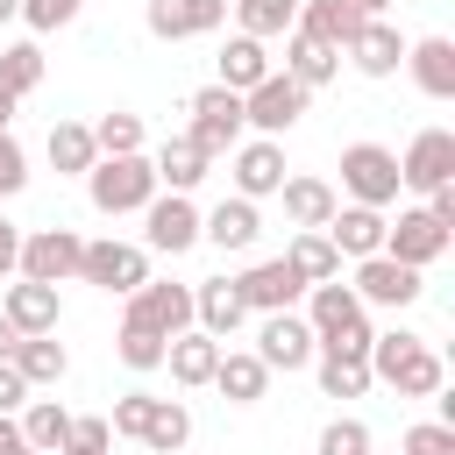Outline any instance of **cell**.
Masks as SVG:
<instances>
[{
  "label": "cell",
  "instance_id": "cell-42",
  "mask_svg": "<svg viewBox=\"0 0 455 455\" xmlns=\"http://www.w3.org/2000/svg\"><path fill=\"white\" fill-rule=\"evenodd\" d=\"M78 14H85V0H21L28 36H57V28H71Z\"/></svg>",
  "mask_w": 455,
  "mask_h": 455
},
{
  "label": "cell",
  "instance_id": "cell-45",
  "mask_svg": "<svg viewBox=\"0 0 455 455\" xmlns=\"http://www.w3.org/2000/svg\"><path fill=\"white\" fill-rule=\"evenodd\" d=\"M28 192V149L14 142V128H0V199Z\"/></svg>",
  "mask_w": 455,
  "mask_h": 455
},
{
  "label": "cell",
  "instance_id": "cell-22",
  "mask_svg": "<svg viewBox=\"0 0 455 455\" xmlns=\"http://www.w3.org/2000/svg\"><path fill=\"white\" fill-rule=\"evenodd\" d=\"M405 71L427 100H455V43L448 36H405Z\"/></svg>",
  "mask_w": 455,
  "mask_h": 455
},
{
  "label": "cell",
  "instance_id": "cell-27",
  "mask_svg": "<svg viewBox=\"0 0 455 455\" xmlns=\"http://www.w3.org/2000/svg\"><path fill=\"white\" fill-rule=\"evenodd\" d=\"M7 363H14L21 377H28V391H57V384L71 377V348H64L57 334H21Z\"/></svg>",
  "mask_w": 455,
  "mask_h": 455
},
{
  "label": "cell",
  "instance_id": "cell-30",
  "mask_svg": "<svg viewBox=\"0 0 455 455\" xmlns=\"http://www.w3.org/2000/svg\"><path fill=\"white\" fill-rule=\"evenodd\" d=\"M213 64H220V78H213V85H228V92H249L256 78H270V71H277V64H270V43H256V36H242V28L220 43V57H213Z\"/></svg>",
  "mask_w": 455,
  "mask_h": 455
},
{
  "label": "cell",
  "instance_id": "cell-2",
  "mask_svg": "<svg viewBox=\"0 0 455 455\" xmlns=\"http://www.w3.org/2000/svg\"><path fill=\"white\" fill-rule=\"evenodd\" d=\"M306 327H313V341L320 348H348V355H370V306L341 284V277H327V284H306Z\"/></svg>",
  "mask_w": 455,
  "mask_h": 455
},
{
  "label": "cell",
  "instance_id": "cell-33",
  "mask_svg": "<svg viewBox=\"0 0 455 455\" xmlns=\"http://www.w3.org/2000/svg\"><path fill=\"white\" fill-rule=\"evenodd\" d=\"M14 427H21V441H28L36 455H64V441H71V405H57V398H28V405L14 412Z\"/></svg>",
  "mask_w": 455,
  "mask_h": 455
},
{
  "label": "cell",
  "instance_id": "cell-29",
  "mask_svg": "<svg viewBox=\"0 0 455 455\" xmlns=\"http://www.w3.org/2000/svg\"><path fill=\"white\" fill-rule=\"evenodd\" d=\"M149 164H156V185H164V192H192V185L213 171V156H206V149H199L185 128H178V135H164Z\"/></svg>",
  "mask_w": 455,
  "mask_h": 455
},
{
  "label": "cell",
  "instance_id": "cell-48",
  "mask_svg": "<svg viewBox=\"0 0 455 455\" xmlns=\"http://www.w3.org/2000/svg\"><path fill=\"white\" fill-rule=\"evenodd\" d=\"M14 263H21V228H14L7 213H0V284L14 277Z\"/></svg>",
  "mask_w": 455,
  "mask_h": 455
},
{
  "label": "cell",
  "instance_id": "cell-49",
  "mask_svg": "<svg viewBox=\"0 0 455 455\" xmlns=\"http://www.w3.org/2000/svg\"><path fill=\"white\" fill-rule=\"evenodd\" d=\"M0 455H36V448L21 441V427H14V412H0Z\"/></svg>",
  "mask_w": 455,
  "mask_h": 455
},
{
  "label": "cell",
  "instance_id": "cell-19",
  "mask_svg": "<svg viewBox=\"0 0 455 455\" xmlns=\"http://www.w3.org/2000/svg\"><path fill=\"white\" fill-rule=\"evenodd\" d=\"M363 78H398L405 71V36H398V21H384V14H370L355 36H348V50H341Z\"/></svg>",
  "mask_w": 455,
  "mask_h": 455
},
{
  "label": "cell",
  "instance_id": "cell-41",
  "mask_svg": "<svg viewBox=\"0 0 455 455\" xmlns=\"http://www.w3.org/2000/svg\"><path fill=\"white\" fill-rule=\"evenodd\" d=\"M370 448H377V434H370L355 412H341V419L320 427V448H313V455H370Z\"/></svg>",
  "mask_w": 455,
  "mask_h": 455
},
{
  "label": "cell",
  "instance_id": "cell-12",
  "mask_svg": "<svg viewBox=\"0 0 455 455\" xmlns=\"http://www.w3.org/2000/svg\"><path fill=\"white\" fill-rule=\"evenodd\" d=\"M78 249H85L78 228H28V235H21V263H14V277L71 284V277H78Z\"/></svg>",
  "mask_w": 455,
  "mask_h": 455
},
{
  "label": "cell",
  "instance_id": "cell-20",
  "mask_svg": "<svg viewBox=\"0 0 455 455\" xmlns=\"http://www.w3.org/2000/svg\"><path fill=\"white\" fill-rule=\"evenodd\" d=\"M256 235H263V213H256V199H242V192H228L213 213H199V242H213L220 256H249Z\"/></svg>",
  "mask_w": 455,
  "mask_h": 455
},
{
  "label": "cell",
  "instance_id": "cell-46",
  "mask_svg": "<svg viewBox=\"0 0 455 455\" xmlns=\"http://www.w3.org/2000/svg\"><path fill=\"white\" fill-rule=\"evenodd\" d=\"M64 448H85V455H107V448H114V427H107V412H85V419L71 412V441H64Z\"/></svg>",
  "mask_w": 455,
  "mask_h": 455
},
{
  "label": "cell",
  "instance_id": "cell-13",
  "mask_svg": "<svg viewBox=\"0 0 455 455\" xmlns=\"http://www.w3.org/2000/svg\"><path fill=\"white\" fill-rule=\"evenodd\" d=\"M121 320L128 327H149V334H185L192 327V284H171V277H149V284H135L128 291V306H121Z\"/></svg>",
  "mask_w": 455,
  "mask_h": 455
},
{
  "label": "cell",
  "instance_id": "cell-4",
  "mask_svg": "<svg viewBox=\"0 0 455 455\" xmlns=\"http://www.w3.org/2000/svg\"><path fill=\"white\" fill-rule=\"evenodd\" d=\"M78 284H100L107 299H128L135 284H149V249H142V242L100 235V242L78 249Z\"/></svg>",
  "mask_w": 455,
  "mask_h": 455
},
{
  "label": "cell",
  "instance_id": "cell-40",
  "mask_svg": "<svg viewBox=\"0 0 455 455\" xmlns=\"http://www.w3.org/2000/svg\"><path fill=\"white\" fill-rule=\"evenodd\" d=\"M114 355H121L135 377H149V370H164V334H149V327H128V320H121V334H114Z\"/></svg>",
  "mask_w": 455,
  "mask_h": 455
},
{
  "label": "cell",
  "instance_id": "cell-6",
  "mask_svg": "<svg viewBox=\"0 0 455 455\" xmlns=\"http://www.w3.org/2000/svg\"><path fill=\"white\" fill-rule=\"evenodd\" d=\"M185 114H192V142L206 149V156H228L242 135H249V121H242V92H228V85H199L192 100H185Z\"/></svg>",
  "mask_w": 455,
  "mask_h": 455
},
{
  "label": "cell",
  "instance_id": "cell-11",
  "mask_svg": "<svg viewBox=\"0 0 455 455\" xmlns=\"http://www.w3.org/2000/svg\"><path fill=\"white\" fill-rule=\"evenodd\" d=\"M142 249H149V256H185V249H199V206H192V192H156V199L142 206Z\"/></svg>",
  "mask_w": 455,
  "mask_h": 455
},
{
  "label": "cell",
  "instance_id": "cell-51",
  "mask_svg": "<svg viewBox=\"0 0 455 455\" xmlns=\"http://www.w3.org/2000/svg\"><path fill=\"white\" fill-rule=\"evenodd\" d=\"M14 107H21V100H14L7 85H0V128H14Z\"/></svg>",
  "mask_w": 455,
  "mask_h": 455
},
{
  "label": "cell",
  "instance_id": "cell-15",
  "mask_svg": "<svg viewBox=\"0 0 455 455\" xmlns=\"http://www.w3.org/2000/svg\"><path fill=\"white\" fill-rule=\"evenodd\" d=\"M313 348H320V341H313V327H306V313H299V306L263 313V327H256V355H263V370H270V377H277V370H284V377H291V370H306V363H313Z\"/></svg>",
  "mask_w": 455,
  "mask_h": 455
},
{
  "label": "cell",
  "instance_id": "cell-32",
  "mask_svg": "<svg viewBox=\"0 0 455 455\" xmlns=\"http://www.w3.org/2000/svg\"><path fill=\"white\" fill-rule=\"evenodd\" d=\"M313 377H320V391L327 398H363L377 377H370V355H348V348H313V363H306Z\"/></svg>",
  "mask_w": 455,
  "mask_h": 455
},
{
  "label": "cell",
  "instance_id": "cell-54",
  "mask_svg": "<svg viewBox=\"0 0 455 455\" xmlns=\"http://www.w3.org/2000/svg\"><path fill=\"white\" fill-rule=\"evenodd\" d=\"M64 455H85V448H64Z\"/></svg>",
  "mask_w": 455,
  "mask_h": 455
},
{
  "label": "cell",
  "instance_id": "cell-47",
  "mask_svg": "<svg viewBox=\"0 0 455 455\" xmlns=\"http://www.w3.org/2000/svg\"><path fill=\"white\" fill-rule=\"evenodd\" d=\"M21 405H28V377L14 363H0V412H21Z\"/></svg>",
  "mask_w": 455,
  "mask_h": 455
},
{
  "label": "cell",
  "instance_id": "cell-50",
  "mask_svg": "<svg viewBox=\"0 0 455 455\" xmlns=\"http://www.w3.org/2000/svg\"><path fill=\"white\" fill-rule=\"evenodd\" d=\"M14 341H21V334H14V320H7V313H0V363H7V355H14Z\"/></svg>",
  "mask_w": 455,
  "mask_h": 455
},
{
  "label": "cell",
  "instance_id": "cell-53",
  "mask_svg": "<svg viewBox=\"0 0 455 455\" xmlns=\"http://www.w3.org/2000/svg\"><path fill=\"white\" fill-rule=\"evenodd\" d=\"M355 7H363V14H384V7H391V0H355Z\"/></svg>",
  "mask_w": 455,
  "mask_h": 455
},
{
  "label": "cell",
  "instance_id": "cell-23",
  "mask_svg": "<svg viewBox=\"0 0 455 455\" xmlns=\"http://www.w3.org/2000/svg\"><path fill=\"white\" fill-rule=\"evenodd\" d=\"M320 235L341 249V263L377 256V249H384V206H355V199H341V206H334V220H327Z\"/></svg>",
  "mask_w": 455,
  "mask_h": 455
},
{
  "label": "cell",
  "instance_id": "cell-38",
  "mask_svg": "<svg viewBox=\"0 0 455 455\" xmlns=\"http://www.w3.org/2000/svg\"><path fill=\"white\" fill-rule=\"evenodd\" d=\"M92 128V149L100 156H135L142 142H149V128H142V114H128V107H114V114H100V121H85Z\"/></svg>",
  "mask_w": 455,
  "mask_h": 455
},
{
  "label": "cell",
  "instance_id": "cell-5",
  "mask_svg": "<svg viewBox=\"0 0 455 455\" xmlns=\"http://www.w3.org/2000/svg\"><path fill=\"white\" fill-rule=\"evenodd\" d=\"M306 85L291 78V71H270V78H256L249 92H242V121L256 128V135H291L299 121H306Z\"/></svg>",
  "mask_w": 455,
  "mask_h": 455
},
{
  "label": "cell",
  "instance_id": "cell-18",
  "mask_svg": "<svg viewBox=\"0 0 455 455\" xmlns=\"http://www.w3.org/2000/svg\"><path fill=\"white\" fill-rule=\"evenodd\" d=\"M0 313L14 320V334H57L64 291H57V284H36V277H7V284H0Z\"/></svg>",
  "mask_w": 455,
  "mask_h": 455
},
{
  "label": "cell",
  "instance_id": "cell-9",
  "mask_svg": "<svg viewBox=\"0 0 455 455\" xmlns=\"http://www.w3.org/2000/svg\"><path fill=\"white\" fill-rule=\"evenodd\" d=\"M363 306H391V313H405V306H419V291H427V270H412V263H398V256H355V284H348Z\"/></svg>",
  "mask_w": 455,
  "mask_h": 455
},
{
  "label": "cell",
  "instance_id": "cell-28",
  "mask_svg": "<svg viewBox=\"0 0 455 455\" xmlns=\"http://www.w3.org/2000/svg\"><path fill=\"white\" fill-rule=\"evenodd\" d=\"M277 43H284V71H291L306 92H320V85H334V78H341V50H334V43L299 36V28H291V36H277Z\"/></svg>",
  "mask_w": 455,
  "mask_h": 455
},
{
  "label": "cell",
  "instance_id": "cell-44",
  "mask_svg": "<svg viewBox=\"0 0 455 455\" xmlns=\"http://www.w3.org/2000/svg\"><path fill=\"white\" fill-rule=\"evenodd\" d=\"M398 455H455V427L448 419H412L405 441H398Z\"/></svg>",
  "mask_w": 455,
  "mask_h": 455
},
{
  "label": "cell",
  "instance_id": "cell-43",
  "mask_svg": "<svg viewBox=\"0 0 455 455\" xmlns=\"http://www.w3.org/2000/svg\"><path fill=\"white\" fill-rule=\"evenodd\" d=\"M149 391H121L114 398V412H107V427H114V441H142V427H149Z\"/></svg>",
  "mask_w": 455,
  "mask_h": 455
},
{
  "label": "cell",
  "instance_id": "cell-31",
  "mask_svg": "<svg viewBox=\"0 0 455 455\" xmlns=\"http://www.w3.org/2000/svg\"><path fill=\"white\" fill-rule=\"evenodd\" d=\"M370 14L355 7V0H299V36H320V43H334V50H348V36L363 28Z\"/></svg>",
  "mask_w": 455,
  "mask_h": 455
},
{
  "label": "cell",
  "instance_id": "cell-7",
  "mask_svg": "<svg viewBox=\"0 0 455 455\" xmlns=\"http://www.w3.org/2000/svg\"><path fill=\"white\" fill-rule=\"evenodd\" d=\"M341 192L355 206H391L398 199V149L384 142H348L341 149Z\"/></svg>",
  "mask_w": 455,
  "mask_h": 455
},
{
  "label": "cell",
  "instance_id": "cell-14",
  "mask_svg": "<svg viewBox=\"0 0 455 455\" xmlns=\"http://www.w3.org/2000/svg\"><path fill=\"white\" fill-rule=\"evenodd\" d=\"M448 178H455V128H419L405 142V156H398V192H419L427 199Z\"/></svg>",
  "mask_w": 455,
  "mask_h": 455
},
{
  "label": "cell",
  "instance_id": "cell-26",
  "mask_svg": "<svg viewBox=\"0 0 455 455\" xmlns=\"http://www.w3.org/2000/svg\"><path fill=\"white\" fill-rule=\"evenodd\" d=\"M213 391H220L228 405H263V398H270V370H263V355H256V348H220V363H213Z\"/></svg>",
  "mask_w": 455,
  "mask_h": 455
},
{
  "label": "cell",
  "instance_id": "cell-34",
  "mask_svg": "<svg viewBox=\"0 0 455 455\" xmlns=\"http://www.w3.org/2000/svg\"><path fill=\"white\" fill-rule=\"evenodd\" d=\"M43 156H50V171H57V178H85V171L100 164V149H92V128H85V121H57V128H50V142H43Z\"/></svg>",
  "mask_w": 455,
  "mask_h": 455
},
{
  "label": "cell",
  "instance_id": "cell-52",
  "mask_svg": "<svg viewBox=\"0 0 455 455\" xmlns=\"http://www.w3.org/2000/svg\"><path fill=\"white\" fill-rule=\"evenodd\" d=\"M7 21H21V0H0V28H7Z\"/></svg>",
  "mask_w": 455,
  "mask_h": 455
},
{
  "label": "cell",
  "instance_id": "cell-17",
  "mask_svg": "<svg viewBox=\"0 0 455 455\" xmlns=\"http://www.w3.org/2000/svg\"><path fill=\"white\" fill-rule=\"evenodd\" d=\"M235 291H242L249 313H284V306L306 299V277H299L284 256H263V263H249V270L235 277Z\"/></svg>",
  "mask_w": 455,
  "mask_h": 455
},
{
  "label": "cell",
  "instance_id": "cell-21",
  "mask_svg": "<svg viewBox=\"0 0 455 455\" xmlns=\"http://www.w3.org/2000/svg\"><path fill=\"white\" fill-rule=\"evenodd\" d=\"M220 348H228V341H213L206 327H185V334H171V341H164V370H171V384H178V391H206V384H213V363H220Z\"/></svg>",
  "mask_w": 455,
  "mask_h": 455
},
{
  "label": "cell",
  "instance_id": "cell-3",
  "mask_svg": "<svg viewBox=\"0 0 455 455\" xmlns=\"http://www.w3.org/2000/svg\"><path fill=\"white\" fill-rule=\"evenodd\" d=\"M156 192H164V185H156V164H149V149H135V156H100V164L85 171V199H92V213H107V220H121V213H142Z\"/></svg>",
  "mask_w": 455,
  "mask_h": 455
},
{
  "label": "cell",
  "instance_id": "cell-39",
  "mask_svg": "<svg viewBox=\"0 0 455 455\" xmlns=\"http://www.w3.org/2000/svg\"><path fill=\"white\" fill-rule=\"evenodd\" d=\"M43 71H50V64H43V43H36V36H28V43H7V50H0V85H7L14 100H28V92L43 85Z\"/></svg>",
  "mask_w": 455,
  "mask_h": 455
},
{
  "label": "cell",
  "instance_id": "cell-37",
  "mask_svg": "<svg viewBox=\"0 0 455 455\" xmlns=\"http://www.w3.org/2000/svg\"><path fill=\"white\" fill-rule=\"evenodd\" d=\"M185 441H192V405L185 398H156L149 405V427H142V448L149 455H178Z\"/></svg>",
  "mask_w": 455,
  "mask_h": 455
},
{
  "label": "cell",
  "instance_id": "cell-10",
  "mask_svg": "<svg viewBox=\"0 0 455 455\" xmlns=\"http://www.w3.org/2000/svg\"><path fill=\"white\" fill-rule=\"evenodd\" d=\"M284 171H291V164H284V142H277V135H242V142L228 149V178H235V192L256 199V206L277 199Z\"/></svg>",
  "mask_w": 455,
  "mask_h": 455
},
{
  "label": "cell",
  "instance_id": "cell-1",
  "mask_svg": "<svg viewBox=\"0 0 455 455\" xmlns=\"http://www.w3.org/2000/svg\"><path fill=\"white\" fill-rule=\"evenodd\" d=\"M370 377L391 384L398 398H441L448 363H441V348H434L427 334H412V327H384V334H370Z\"/></svg>",
  "mask_w": 455,
  "mask_h": 455
},
{
  "label": "cell",
  "instance_id": "cell-16",
  "mask_svg": "<svg viewBox=\"0 0 455 455\" xmlns=\"http://www.w3.org/2000/svg\"><path fill=\"white\" fill-rule=\"evenodd\" d=\"M228 21V0H149L142 7V28L156 43H192V36H213Z\"/></svg>",
  "mask_w": 455,
  "mask_h": 455
},
{
  "label": "cell",
  "instance_id": "cell-35",
  "mask_svg": "<svg viewBox=\"0 0 455 455\" xmlns=\"http://www.w3.org/2000/svg\"><path fill=\"white\" fill-rule=\"evenodd\" d=\"M228 14H235V28H242V36H256V43H277V36H291V21H299V0H228Z\"/></svg>",
  "mask_w": 455,
  "mask_h": 455
},
{
  "label": "cell",
  "instance_id": "cell-55",
  "mask_svg": "<svg viewBox=\"0 0 455 455\" xmlns=\"http://www.w3.org/2000/svg\"><path fill=\"white\" fill-rule=\"evenodd\" d=\"M370 455H377V448H370Z\"/></svg>",
  "mask_w": 455,
  "mask_h": 455
},
{
  "label": "cell",
  "instance_id": "cell-25",
  "mask_svg": "<svg viewBox=\"0 0 455 455\" xmlns=\"http://www.w3.org/2000/svg\"><path fill=\"white\" fill-rule=\"evenodd\" d=\"M242 320H249V306H242L235 277H206V284H192V327H206L213 341H235Z\"/></svg>",
  "mask_w": 455,
  "mask_h": 455
},
{
  "label": "cell",
  "instance_id": "cell-8",
  "mask_svg": "<svg viewBox=\"0 0 455 455\" xmlns=\"http://www.w3.org/2000/svg\"><path fill=\"white\" fill-rule=\"evenodd\" d=\"M448 249H455V228H441L427 206H398V220H384V256H398L412 270H434Z\"/></svg>",
  "mask_w": 455,
  "mask_h": 455
},
{
  "label": "cell",
  "instance_id": "cell-36",
  "mask_svg": "<svg viewBox=\"0 0 455 455\" xmlns=\"http://www.w3.org/2000/svg\"><path fill=\"white\" fill-rule=\"evenodd\" d=\"M284 263H291L306 284H327V277H341V249H334L320 228H299V235H291V249H284Z\"/></svg>",
  "mask_w": 455,
  "mask_h": 455
},
{
  "label": "cell",
  "instance_id": "cell-24",
  "mask_svg": "<svg viewBox=\"0 0 455 455\" xmlns=\"http://www.w3.org/2000/svg\"><path fill=\"white\" fill-rule=\"evenodd\" d=\"M277 199H284V220H291V228H327L334 206H341V192H334L327 178H313V171H284Z\"/></svg>",
  "mask_w": 455,
  "mask_h": 455
}]
</instances>
